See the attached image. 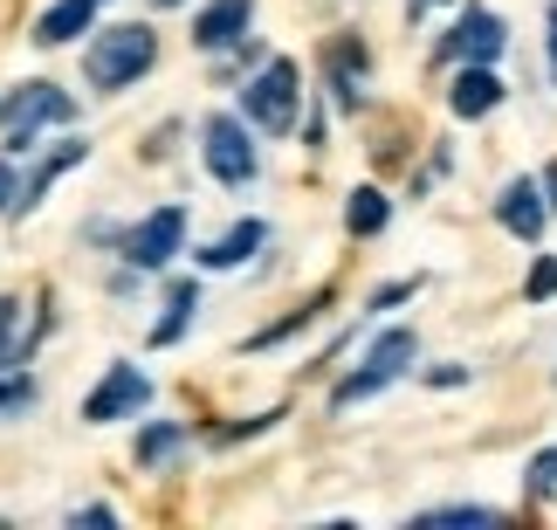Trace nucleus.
<instances>
[{"mask_svg":"<svg viewBox=\"0 0 557 530\" xmlns=\"http://www.w3.org/2000/svg\"><path fill=\"white\" fill-rule=\"evenodd\" d=\"M152 62H159V35L145 28V21H117V28L90 35V49H83V83H90L97 97H117V90H132Z\"/></svg>","mask_w":557,"mask_h":530,"instance_id":"nucleus-1","label":"nucleus"},{"mask_svg":"<svg viewBox=\"0 0 557 530\" xmlns=\"http://www.w3.org/2000/svg\"><path fill=\"white\" fill-rule=\"evenodd\" d=\"M49 124H76V97L55 90V83H14L8 97H0V152H35V138L49 132Z\"/></svg>","mask_w":557,"mask_h":530,"instance_id":"nucleus-2","label":"nucleus"},{"mask_svg":"<svg viewBox=\"0 0 557 530\" xmlns=\"http://www.w3.org/2000/svg\"><path fill=\"white\" fill-rule=\"evenodd\" d=\"M296 103H304V70H296L289 56H262V70H255L248 90H242V118L262 138H289L296 132Z\"/></svg>","mask_w":557,"mask_h":530,"instance_id":"nucleus-3","label":"nucleus"},{"mask_svg":"<svg viewBox=\"0 0 557 530\" xmlns=\"http://www.w3.org/2000/svg\"><path fill=\"white\" fill-rule=\"evenodd\" d=\"M413 352H420V337L406 331V324L379 331L372 345H366V358H358V366H351V372H345V379H337V386H331V407H337V414H351L358 399L385 393V386H393V379H406V372H413Z\"/></svg>","mask_w":557,"mask_h":530,"instance_id":"nucleus-4","label":"nucleus"},{"mask_svg":"<svg viewBox=\"0 0 557 530\" xmlns=\"http://www.w3.org/2000/svg\"><path fill=\"white\" fill-rule=\"evenodd\" d=\"M200 159H207V173L221 180V186H255V173H262V152H255V124L242 111H213L200 124Z\"/></svg>","mask_w":557,"mask_h":530,"instance_id":"nucleus-5","label":"nucleus"},{"mask_svg":"<svg viewBox=\"0 0 557 530\" xmlns=\"http://www.w3.org/2000/svg\"><path fill=\"white\" fill-rule=\"evenodd\" d=\"M145 399H152V379H145L132 358H111L103 366V379L90 393H83V420L90 428H111V420H138L145 414Z\"/></svg>","mask_w":557,"mask_h":530,"instance_id":"nucleus-6","label":"nucleus"},{"mask_svg":"<svg viewBox=\"0 0 557 530\" xmlns=\"http://www.w3.org/2000/svg\"><path fill=\"white\" fill-rule=\"evenodd\" d=\"M180 242H186V207L165 200V207H152L138 227H124V248H117V256L132 262V269L152 275V269H165V262L180 256Z\"/></svg>","mask_w":557,"mask_h":530,"instance_id":"nucleus-7","label":"nucleus"},{"mask_svg":"<svg viewBox=\"0 0 557 530\" xmlns=\"http://www.w3.org/2000/svg\"><path fill=\"white\" fill-rule=\"evenodd\" d=\"M509 49V28L496 8H461V21L441 35V62H496Z\"/></svg>","mask_w":557,"mask_h":530,"instance_id":"nucleus-8","label":"nucleus"},{"mask_svg":"<svg viewBox=\"0 0 557 530\" xmlns=\"http://www.w3.org/2000/svg\"><path fill=\"white\" fill-rule=\"evenodd\" d=\"M366 70H372V56H366V41H358V35H337L331 49H324V83H331L337 111H358V103H366V90H358Z\"/></svg>","mask_w":557,"mask_h":530,"instance_id":"nucleus-9","label":"nucleus"},{"mask_svg":"<svg viewBox=\"0 0 557 530\" xmlns=\"http://www.w3.org/2000/svg\"><path fill=\"white\" fill-rule=\"evenodd\" d=\"M248 21H255V0H207V8L193 14V49L227 56L234 41L248 35Z\"/></svg>","mask_w":557,"mask_h":530,"instance_id":"nucleus-10","label":"nucleus"},{"mask_svg":"<svg viewBox=\"0 0 557 530\" xmlns=\"http://www.w3.org/2000/svg\"><path fill=\"white\" fill-rule=\"evenodd\" d=\"M496 221H503L517 242H544V221H550L544 180H509V186H503V200H496Z\"/></svg>","mask_w":557,"mask_h":530,"instance_id":"nucleus-11","label":"nucleus"},{"mask_svg":"<svg viewBox=\"0 0 557 530\" xmlns=\"http://www.w3.org/2000/svg\"><path fill=\"white\" fill-rule=\"evenodd\" d=\"M97 8L103 0H49V8L35 14V41L41 49H70L76 35H97Z\"/></svg>","mask_w":557,"mask_h":530,"instance_id":"nucleus-12","label":"nucleus"},{"mask_svg":"<svg viewBox=\"0 0 557 530\" xmlns=\"http://www.w3.org/2000/svg\"><path fill=\"white\" fill-rule=\"evenodd\" d=\"M83 159H90V138H62V145H49V152L35 159V173L21 180V207H14V221H21V214H35L41 194H49V186L70 173V165H83Z\"/></svg>","mask_w":557,"mask_h":530,"instance_id":"nucleus-13","label":"nucleus"},{"mask_svg":"<svg viewBox=\"0 0 557 530\" xmlns=\"http://www.w3.org/2000/svg\"><path fill=\"white\" fill-rule=\"evenodd\" d=\"M262 242H269V227L255 214H242L227 235H213L207 248H193V262H200V269H242L248 256H262Z\"/></svg>","mask_w":557,"mask_h":530,"instance_id":"nucleus-14","label":"nucleus"},{"mask_svg":"<svg viewBox=\"0 0 557 530\" xmlns=\"http://www.w3.org/2000/svg\"><path fill=\"white\" fill-rule=\"evenodd\" d=\"M496 103H503V76L488 70V62H461L455 90H447V111L455 118H488Z\"/></svg>","mask_w":557,"mask_h":530,"instance_id":"nucleus-15","label":"nucleus"},{"mask_svg":"<svg viewBox=\"0 0 557 530\" xmlns=\"http://www.w3.org/2000/svg\"><path fill=\"white\" fill-rule=\"evenodd\" d=\"M193 317H200V283H193V275H173V283H165V310H159V324H152V345L159 352L180 345V337L193 331Z\"/></svg>","mask_w":557,"mask_h":530,"instance_id":"nucleus-16","label":"nucleus"},{"mask_svg":"<svg viewBox=\"0 0 557 530\" xmlns=\"http://www.w3.org/2000/svg\"><path fill=\"white\" fill-rule=\"evenodd\" d=\"M385 221H393V200L379 194V186H351V200H345V227L358 242H372V235H385Z\"/></svg>","mask_w":557,"mask_h":530,"instance_id":"nucleus-17","label":"nucleus"},{"mask_svg":"<svg viewBox=\"0 0 557 530\" xmlns=\"http://www.w3.org/2000/svg\"><path fill=\"white\" fill-rule=\"evenodd\" d=\"M186 428H180V420H152V428H138V448H132V461H138V469H165V461H173L180 448H186Z\"/></svg>","mask_w":557,"mask_h":530,"instance_id":"nucleus-18","label":"nucleus"},{"mask_svg":"<svg viewBox=\"0 0 557 530\" xmlns=\"http://www.w3.org/2000/svg\"><path fill=\"white\" fill-rule=\"evenodd\" d=\"M324 310H331V289H317V296H310V304H296V310L283 317V324H269V331H255V337H248V352H269V345H289V337H296V331H310V324H317V317H324Z\"/></svg>","mask_w":557,"mask_h":530,"instance_id":"nucleus-19","label":"nucleus"},{"mask_svg":"<svg viewBox=\"0 0 557 530\" xmlns=\"http://www.w3.org/2000/svg\"><path fill=\"white\" fill-rule=\"evenodd\" d=\"M413 523L420 530H488V523H503V510H488V503H447V510H420Z\"/></svg>","mask_w":557,"mask_h":530,"instance_id":"nucleus-20","label":"nucleus"},{"mask_svg":"<svg viewBox=\"0 0 557 530\" xmlns=\"http://www.w3.org/2000/svg\"><path fill=\"white\" fill-rule=\"evenodd\" d=\"M35 399H41V386H35V372H28V366H0V420L35 414Z\"/></svg>","mask_w":557,"mask_h":530,"instance_id":"nucleus-21","label":"nucleus"},{"mask_svg":"<svg viewBox=\"0 0 557 530\" xmlns=\"http://www.w3.org/2000/svg\"><path fill=\"white\" fill-rule=\"evenodd\" d=\"M523 490H530V503H544L557 490V448H537L523 461Z\"/></svg>","mask_w":557,"mask_h":530,"instance_id":"nucleus-22","label":"nucleus"},{"mask_svg":"<svg viewBox=\"0 0 557 530\" xmlns=\"http://www.w3.org/2000/svg\"><path fill=\"white\" fill-rule=\"evenodd\" d=\"M275 420H283V407H269V414H255V420H234V428L213 434V448H234V441H255V434H269Z\"/></svg>","mask_w":557,"mask_h":530,"instance_id":"nucleus-23","label":"nucleus"},{"mask_svg":"<svg viewBox=\"0 0 557 530\" xmlns=\"http://www.w3.org/2000/svg\"><path fill=\"white\" fill-rule=\"evenodd\" d=\"M530 304H550V296H557V256H537V269H530Z\"/></svg>","mask_w":557,"mask_h":530,"instance_id":"nucleus-24","label":"nucleus"},{"mask_svg":"<svg viewBox=\"0 0 557 530\" xmlns=\"http://www.w3.org/2000/svg\"><path fill=\"white\" fill-rule=\"evenodd\" d=\"M21 207V173H14V152H0V221H14Z\"/></svg>","mask_w":557,"mask_h":530,"instance_id":"nucleus-25","label":"nucleus"},{"mask_svg":"<svg viewBox=\"0 0 557 530\" xmlns=\"http://www.w3.org/2000/svg\"><path fill=\"white\" fill-rule=\"evenodd\" d=\"M420 289V275H399V283H385V289H372V310H399L406 296Z\"/></svg>","mask_w":557,"mask_h":530,"instance_id":"nucleus-26","label":"nucleus"},{"mask_svg":"<svg viewBox=\"0 0 557 530\" xmlns=\"http://www.w3.org/2000/svg\"><path fill=\"white\" fill-rule=\"evenodd\" d=\"M426 386H468V366H426Z\"/></svg>","mask_w":557,"mask_h":530,"instance_id":"nucleus-27","label":"nucleus"},{"mask_svg":"<svg viewBox=\"0 0 557 530\" xmlns=\"http://www.w3.org/2000/svg\"><path fill=\"white\" fill-rule=\"evenodd\" d=\"M70 523H76V530H83V523H117V510H111V503H90V510H76Z\"/></svg>","mask_w":557,"mask_h":530,"instance_id":"nucleus-28","label":"nucleus"},{"mask_svg":"<svg viewBox=\"0 0 557 530\" xmlns=\"http://www.w3.org/2000/svg\"><path fill=\"white\" fill-rule=\"evenodd\" d=\"M544 200H550V214H557V159L544 165Z\"/></svg>","mask_w":557,"mask_h":530,"instance_id":"nucleus-29","label":"nucleus"},{"mask_svg":"<svg viewBox=\"0 0 557 530\" xmlns=\"http://www.w3.org/2000/svg\"><path fill=\"white\" fill-rule=\"evenodd\" d=\"M544 28H550V83H557V8L544 14Z\"/></svg>","mask_w":557,"mask_h":530,"instance_id":"nucleus-30","label":"nucleus"},{"mask_svg":"<svg viewBox=\"0 0 557 530\" xmlns=\"http://www.w3.org/2000/svg\"><path fill=\"white\" fill-rule=\"evenodd\" d=\"M426 8H441V0H406V14H413V21H420Z\"/></svg>","mask_w":557,"mask_h":530,"instance_id":"nucleus-31","label":"nucleus"},{"mask_svg":"<svg viewBox=\"0 0 557 530\" xmlns=\"http://www.w3.org/2000/svg\"><path fill=\"white\" fill-rule=\"evenodd\" d=\"M152 8H180V0H152Z\"/></svg>","mask_w":557,"mask_h":530,"instance_id":"nucleus-32","label":"nucleus"}]
</instances>
